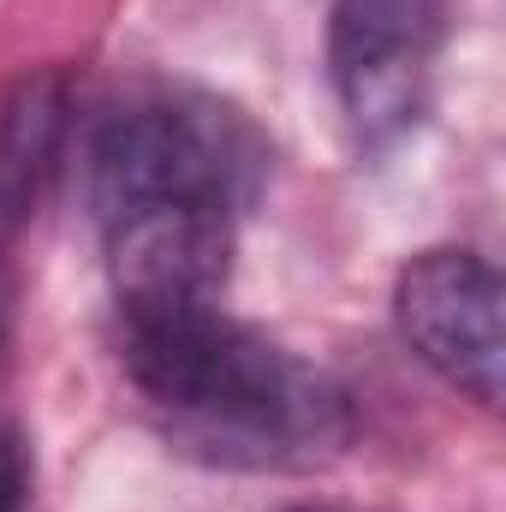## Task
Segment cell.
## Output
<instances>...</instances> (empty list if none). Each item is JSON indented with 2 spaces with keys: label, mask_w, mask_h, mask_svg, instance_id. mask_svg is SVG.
<instances>
[{
  "label": "cell",
  "mask_w": 506,
  "mask_h": 512,
  "mask_svg": "<svg viewBox=\"0 0 506 512\" xmlns=\"http://www.w3.org/2000/svg\"><path fill=\"white\" fill-rule=\"evenodd\" d=\"M120 364L161 435L215 471H328L358 435L346 387L227 304L120 316Z\"/></svg>",
  "instance_id": "obj_1"
},
{
  "label": "cell",
  "mask_w": 506,
  "mask_h": 512,
  "mask_svg": "<svg viewBox=\"0 0 506 512\" xmlns=\"http://www.w3.org/2000/svg\"><path fill=\"white\" fill-rule=\"evenodd\" d=\"M274 143L233 96L203 84H137L102 114L90 137V203L96 221L137 209H215L251 215L268 191Z\"/></svg>",
  "instance_id": "obj_2"
},
{
  "label": "cell",
  "mask_w": 506,
  "mask_h": 512,
  "mask_svg": "<svg viewBox=\"0 0 506 512\" xmlns=\"http://www.w3.org/2000/svg\"><path fill=\"white\" fill-rule=\"evenodd\" d=\"M459 0H334L328 6V84L364 149H387L417 126L435 66L453 42Z\"/></svg>",
  "instance_id": "obj_3"
},
{
  "label": "cell",
  "mask_w": 506,
  "mask_h": 512,
  "mask_svg": "<svg viewBox=\"0 0 506 512\" xmlns=\"http://www.w3.org/2000/svg\"><path fill=\"white\" fill-rule=\"evenodd\" d=\"M501 274L495 262L465 245L417 251L393 280V322L417 364H429L441 382L483 411L501 405L506 328H501Z\"/></svg>",
  "instance_id": "obj_4"
},
{
  "label": "cell",
  "mask_w": 506,
  "mask_h": 512,
  "mask_svg": "<svg viewBox=\"0 0 506 512\" xmlns=\"http://www.w3.org/2000/svg\"><path fill=\"white\" fill-rule=\"evenodd\" d=\"M108 239V280L120 316H161L221 304L233 280L239 221L215 209H137L102 221Z\"/></svg>",
  "instance_id": "obj_5"
},
{
  "label": "cell",
  "mask_w": 506,
  "mask_h": 512,
  "mask_svg": "<svg viewBox=\"0 0 506 512\" xmlns=\"http://www.w3.org/2000/svg\"><path fill=\"white\" fill-rule=\"evenodd\" d=\"M66 78L60 72H36L24 78L6 108H0V227L24 221L60 161V137H66Z\"/></svg>",
  "instance_id": "obj_6"
},
{
  "label": "cell",
  "mask_w": 506,
  "mask_h": 512,
  "mask_svg": "<svg viewBox=\"0 0 506 512\" xmlns=\"http://www.w3.org/2000/svg\"><path fill=\"white\" fill-rule=\"evenodd\" d=\"M30 471H24V441L0 423V512H24Z\"/></svg>",
  "instance_id": "obj_7"
},
{
  "label": "cell",
  "mask_w": 506,
  "mask_h": 512,
  "mask_svg": "<svg viewBox=\"0 0 506 512\" xmlns=\"http://www.w3.org/2000/svg\"><path fill=\"white\" fill-rule=\"evenodd\" d=\"M292 512H316V507H292Z\"/></svg>",
  "instance_id": "obj_8"
}]
</instances>
